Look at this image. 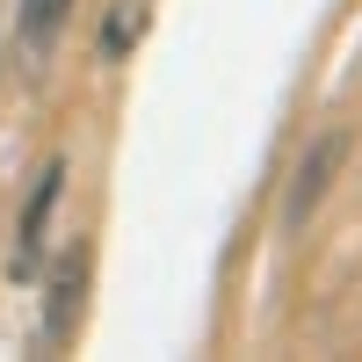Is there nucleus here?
<instances>
[{
	"instance_id": "nucleus-1",
	"label": "nucleus",
	"mask_w": 362,
	"mask_h": 362,
	"mask_svg": "<svg viewBox=\"0 0 362 362\" xmlns=\"http://www.w3.org/2000/svg\"><path fill=\"white\" fill-rule=\"evenodd\" d=\"M58 196H66V160H44L37 181H29L22 218H15V254H8V276L15 283H29L44 268V254H51V210H58Z\"/></svg>"
},
{
	"instance_id": "nucleus-2",
	"label": "nucleus",
	"mask_w": 362,
	"mask_h": 362,
	"mask_svg": "<svg viewBox=\"0 0 362 362\" xmlns=\"http://www.w3.org/2000/svg\"><path fill=\"white\" fill-rule=\"evenodd\" d=\"M348 160V138L341 131H326L319 145H312V153L305 160H297V181H290V203H283V225L297 232V225H305L312 218V210L326 203V189H334V167Z\"/></svg>"
},
{
	"instance_id": "nucleus-3",
	"label": "nucleus",
	"mask_w": 362,
	"mask_h": 362,
	"mask_svg": "<svg viewBox=\"0 0 362 362\" xmlns=\"http://www.w3.org/2000/svg\"><path fill=\"white\" fill-rule=\"evenodd\" d=\"M80 297H87V239H80V247H66V261L51 268V297H44V341H51V348L73 341Z\"/></svg>"
},
{
	"instance_id": "nucleus-4",
	"label": "nucleus",
	"mask_w": 362,
	"mask_h": 362,
	"mask_svg": "<svg viewBox=\"0 0 362 362\" xmlns=\"http://www.w3.org/2000/svg\"><path fill=\"white\" fill-rule=\"evenodd\" d=\"M73 8H80V0H22V15H15V37H22V51H29V58H44L58 37H66Z\"/></svg>"
},
{
	"instance_id": "nucleus-5",
	"label": "nucleus",
	"mask_w": 362,
	"mask_h": 362,
	"mask_svg": "<svg viewBox=\"0 0 362 362\" xmlns=\"http://www.w3.org/2000/svg\"><path fill=\"white\" fill-rule=\"evenodd\" d=\"M145 22H153V0H109V15H102V58L109 66L131 58V44L145 37Z\"/></svg>"
}]
</instances>
